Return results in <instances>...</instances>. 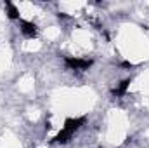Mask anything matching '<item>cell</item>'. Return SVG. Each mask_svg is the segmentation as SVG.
Returning <instances> with one entry per match:
<instances>
[{
    "label": "cell",
    "mask_w": 149,
    "mask_h": 148,
    "mask_svg": "<svg viewBox=\"0 0 149 148\" xmlns=\"http://www.w3.org/2000/svg\"><path fill=\"white\" fill-rule=\"evenodd\" d=\"M64 63L70 70H80V72H85L94 65V61L87 59V58H66Z\"/></svg>",
    "instance_id": "cell-1"
},
{
    "label": "cell",
    "mask_w": 149,
    "mask_h": 148,
    "mask_svg": "<svg viewBox=\"0 0 149 148\" xmlns=\"http://www.w3.org/2000/svg\"><path fill=\"white\" fill-rule=\"evenodd\" d=\"M85 122H87V118H85V117H76V118L70 117V118H66V120H64V127H63V129H64V131H68L70 134H74V132H76L83 124H85Z\"/></svg>",
    "instance_id": "cell-2"
},
{
    "label": "cell",
    "mask_w": 149,
    "mask_h": 148,
    "mask_svg": "<svg viewBox=\"0 0 149 148\" xmlns=\"http://www.w3.org/2000/svg\"><path fill=\"white\" fill-rule=\"evenodd\" d=\"M19 26H21V33L26 38H35L37 37V25L26 19H19Z\"/></svg>",
    "instance_id": "cell-3"
},
{
    "label": "cell",
    "mask_w": 149,
    "mask_h": 148,
    "mask_svg": "<svg viewBox=\"0 0 149 148\" xmlns=\"http://www.w3.org/2000/svg\"><path fill=\"white\" fill-rule=\"evenodd\" d=\"M130 84H132V78H125V80H121L114 89L111 91L113 96H116V98H120V96H125L127 94V91H128V87H130Z\"/></svg>",
    "instance_id": "cell-4"
},
{
    "label": "cell",
    "mask_w": 149,
    "mask_h": 148,
    "mask_svg": "<svg viewBox=\"0 0 149 148\" xmlns=\"http://www.w3.org/2000/svg\"><path fill=\"white\" fill-rule=\"evenodd\" d=\"M5 9H7V12H5V14H7V18H9V19H12V21H14V19H21V18H19V9H17L12 2H9V0H7V2H5Z\"/></svg>",
    "instance_id": "cell-5"
}]
</instances>
